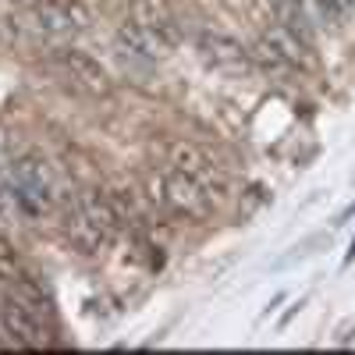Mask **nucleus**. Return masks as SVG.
<instances>
[{
  "mask_svg": "<svg viewBox=\"0 0 355 355\" xmlns=\"http://www.w3.org/2000/svg\"><path fill=\"white\" fill-rule=\"evenodd\" d=\"M128 18H135L146 33H153L167 50H174L178 40H182V28H178V21H174V15L167 11L164 0H132Z\"/></svg>",
  "mask_w": 355,
  "mask_h": 355,
  "instance_id": "obj_9",
  "label": "nucleus"
},
{
  "mask_svg": "<svg viewBox=\"0 0 355 355\" xmlns=\"http://www.w3.org/2000/svg\"><path fill=\"white\" fill-rule=\"evenodd\" d=\"M0 331L8 334L15 348H40L46 341V331L33 306H25L21 299H4L0 302Z\"/></svg>",
  "mask_w": 355,
  "mask_h": 355,
  "instance_id": "obj_5",
  "label": "nucleus"
},
{
  "mask_svg": "<svg viewBox=\"0 0 355 355\" xmlns=\"http://www.w3.org/2000/svg\"><path fill=\"white\" fill-rule=\"evenodd\" d=\"M28 21L46 40H71L93 25V15L82 0H40L28 11Z\"/></svg>",
  "mask_w": 355,
  "mask_h": 355,
  "instance_id": "obj_3",
  "label": "nucleus"
},
{
  "mask_svg": "<svg viewBox=\"0 0 355 355\" xmlns=\"http://www.w3.org/2000/svg\"><path fill=\"white\" fill-rule=\"evenodd\" d=\"M0 259H11V263H18V256H15V245H11V239L4 231H0Z\"/></svg>",
  "mask_w": 355,
  "mask_h": 355,
  "instance_id": "obj_17",
  "label": "nucleus"
},
{
  "mask_svg": "<svg viewBox=\"0 0 355 355\" xmlns=\"http://www.w3.org/2000/svg\"><path fill=\"white\" fill-rule=\"evenodd\" d=\"M78 210L93 220L107 239H114L117 234V227H121V217H117V210H114V202H110V196L107 192H100V189H82L75 199H71Z\"/></svg>",
  "mask_w": 355,
  "mask_h": 355,
  "instance_id": "obj_11",
  "label": "nucleus"
},
{
  "mask_svg": "<svg viewBox=\"0 0 355 355\" xmlns=\"http://www.w3.org/2000/svg\"><path fill=\"white\" fill-rule=\"evenodd\" d=\"M352 256H355V239H352V249H348V256H345V263H348Z\"/></svg>",
  "mask_w": 355,
  "mask_h": 355,
  "instance_id": "obj_18",
  "label": "nucleus"
},
{
  "mask_svg": "<svg viewBox=\"0 0 355 355\" xmlns=\"http://www.w3.org/2000/svg\"><path fill=\"white\" fill-rule=\"evenodd\" d=\"M50 61L61 68L78 89H85V93H93V96H107V93H110V75H107V68L96 61V57H89L85 50L57 46V50L50 53Z\"/></svg>",
  "mask_w": 355,
  "mask_h": 355,
  "instance_id": "obj_4",
  "label": "nucleus"
},
{
  "mask_svg": "<svg viewBox=\"0 0 355 355\" xmlns=\"http://www.w3.org/2000/svg\"><path fill=\"white\" fill-rule=\"evenodd\" d=\"M263 40L270 43V46L284 57V61H288L291 68H302V71H306V68H313V46H309V43H302L295 33H288L284 25H270V28L263 33Z\"/></svg>",
  "mask_w": 355,
  "mask_h": 355,
  "instance_id": "obj_12",
  "label": "nucleus"
},
{
  "mask_svg": "<svg viewBox=\"0 0 355 355\" xmlns=\"http://www.w3.org/2000/svg\"><path fill=\"white\" fill-rule=\"evenodd\" d=\"M277 25H284L288 33H295L302 43L313 46V25H309V15L299 8V0H277Z\"/></svg>",
  "mask_w": 355,
  "mask_h": 355,
  "instance_id": "obj_13",
  "label": "nucleus"
},
{
  "mask_svg": "<svg viewBox=\"0 0 355 355\" xmlns=\"http://www.w3.org/2000/svg\"><path fill=\"white\" fill-rule=\"evenodd\" d=\"M249 53H252V61H256L259 68H266V71H295V68H291V64H288L284 57H281L270 43H266L263 36H259V43H256Z\"/></svg>",
  "mask_w": 355,
  "mask_h": 355,
  "instance_id": "obj_15",
  "label": "nucleus"
},
{
  "mask_svg": "<svg viewBox=\"0 0 355 355\" xmlns=\"http://www.w3.org/2000/svg\"><path fill=\"white\" fill-rule=\"evenodd\" d=\"M164 202H167L171 214L185 217V220H192V224L210 220L214 210H217V199L206 192V185L199 182V178L178 171V167L164 171Z\"/></svg>",
  "mask_w": 355,
  "mask_h": 355,
  "instance_id": "obj_2",
  "label": "nucleus"
},
{
  "mask_svg": "<svg viewBox=\"0 0 355 355\" xmlns=\"http://www.w3.org/2000/svg\"><path fill=\"white\" fill-rule=\"evenodd\" d=\"M199 53L206 57V64H214L220 71H234L245 75L252 68V53L227 33H202L199 36Z\"/></svg>",
  "mask_w": 355,
  "mask_h": 355,
  "instance_id": "obj_7",
  "label": "nucleus"
},
{
  "mask_svg": "<svg viewBox=\"0 0 355 355\" xmlns=\"http://www.w3.org/2000/svg\"><path fill=\"white\" fill-rule=\"evenodd\" d=\"M171 167H178V171H185V174L199 178V182L206 185V192H210L217 202H220V196L227 192V182H224L220 167H217L214 157L206 153L202 146H196V142H178L174 150H171Z\"/></svg>",
  "mask_w": 355,
  "mask_h": 355,
  "instance_id": "obj_6",
  "label": "nucleus"
},
{
  "mask_svg": "<svg viewBox=\"0 0 355 355\" xmlns=\"http://www.w3.org/2000/svg\"><path fill=\"white\" fill-rule=\"evenodd\" d=\"M114 43H117V53L121 57H128V61H142V64H153V61H160V57L171 53L153 33H146L135 18H125L121 25H117Z\"/></svg>",
  "mask_w": 355,
  "mask_h": 355,
  "instance_id": "obj_8",
  "label": "nucleus"
},
{
  "mask_svg": "<svg viewBox=\"0 0 355 355\" xmlns=\"http://www.w3.org/2000/svg\"><path fill=\"white\" fill-rule=\"evenodd\" d=\"M21 277V266L11 263V259H0V284H8V281H18Z\"/></svg>",
  "mask_w": 355,
  "mask_h": 355,
  "instance_id": "obj_16",
  "label": "nucleus"
},
{
  "mask_svg": "<svg viewBox=\"0 0 355 355\" xmlns=\"http://www.w3.org/2000/svg\"><path fill=\"white\" fill-rule=\"evenodd\" d=\"M8 174H11V196H15L18 217L40 220L57 210V178L43 153H21Z\"/></svg>",
  "mask_w": 355,
  "mask_h": 355,
  "instance_id": "obj_1",
  "label": "nucleus"
},
{
  "mask_svg": "<svg viewBox=\"0 0 355 355\" xmlns=\"http://www.w3.org/2000/svg\"><path fill=\"white\" fill-rule=\"evenodd\" d=\"M64 234H68V242H71V249H78L82 256H96L110 239H107V234L93 224V220H89L82 210H78V206L71 202L68 206V210H64Z\"/></svg>",
  "mask_w": 355,
  "mask_h": 355,
  "instance_id": "obj_10",
  "label": "nucleus"
},
{
  "mask_svg": "<svg viewBox=\"0 0 355 355\" xmlns=\"http://www.w3.org/2000/svg\"><path fill=\"white\" fill-rule=\"evenodd\" d=\"M107 196H110V202H114L117 217H121V224H139V220H142V206H139V199H135L132 189L117 185V189H110Z\"/></svg>",
  "mask_w": 355,
  "mask_h": 355,
  "instance_id": "obj_14",
  "label": "nucleus"
}]
</instances>
